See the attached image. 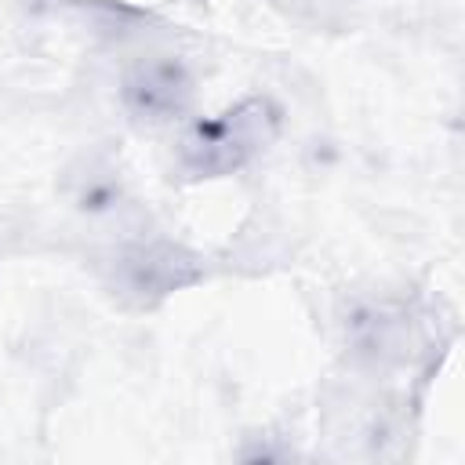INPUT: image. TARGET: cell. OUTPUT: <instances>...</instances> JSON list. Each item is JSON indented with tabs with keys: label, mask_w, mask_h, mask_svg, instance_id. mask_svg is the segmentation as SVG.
I'll return each instance as SVG.
<instances>
[{
	"label": "cell",
	"mask_w": 465,
	"mask_h": 465,
	"mask_svg": "<svg viewBox=\"0 0 465 465\" xmlns=\"http://www.w3.org/2000/svg\"><path fill=\"white\" fill-rule=\"evenodd\" d=\"M276 127V116L269 102L251 98L218 120H200L185 138H182V167L193 174H229L247 156L269 142Z\"/></svg>",
	"instance_id": "1"
},
{
	"label": "cell",
	"mask_w": 465,
	"mask_h": 465,
	"mask_svg": "<svg viewBox=\"0 0 465 465\" xmlns=\"http://www.w3.org/2000/svg\"><path fill=\"white\" fill-rule=\"evenodd\" d=\"M127 109L142 120H171L178 116L193 98V80L182 62L174 58H153L142 62L127 84H124Z\"/></svg>",
	"instance_id": "2"
},
{
	"label": "cell",
	"mask_w": 465,
	"mask_h": 465,
	"mask_svg": "<svg viewBox=\"0 0 465 465\" xmlns=\"http://www.w3.org/2000/svg\"><path fill=\"white\" fill-rule=\"evenodd\" d=\"M193 262L174 247H138L124 258V283L134 294H167L182 283H189Z\"/></svg>",
	"instance_id": "3"
}]
</instances>
